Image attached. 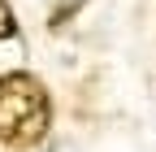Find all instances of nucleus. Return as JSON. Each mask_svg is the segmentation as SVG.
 Returning a JSON list of instances; mask_svg holds the SVG:
<instances>
[{
    "label": "nucleus",
    "instance_id": "f257e3e1",
    "mask_svg": "<svg viewBox=\"0 0 156 152\" xmlns=\"http://www.w3.org/2000/svg\"><path fill=\"white\" fill-rule=\"evenodd\" d=\"M52 126V100L35 74L13 70L0 78V143L5 148H30Z\"/></svg>",
    "mask_w": 156,
    "mask_h": 152
},
{
    "label": "nucleus",
    "instance_id": "f03ea898",
    "mask_svg": "<svg viewBox=\"0 0 156 152\" xmlns=\"http://www.w3.org/2000/svg\"><path fill=\"white\" fill-rule=\"evenodd\" d=\"M17 35V17L9 9V0H0V39H13Z\"/></svg>",
    "mask_w": 156,
    "mask_h": 152
}]
</instances>
